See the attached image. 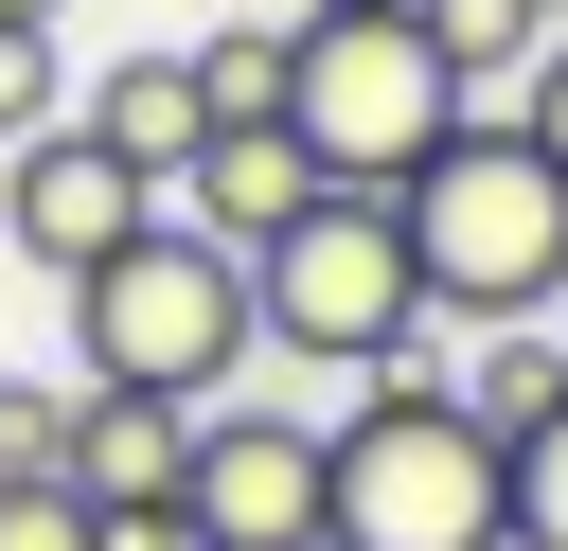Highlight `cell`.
Listing matches in <instances>:
<instances>
[{"label": "cell", "mask_w": 568, "mask_h": 551, "mask_svg": "<svg viewBox=\"0 0 568 551\" xmlns=\"http://www.w3.org/2000/svg\"><path fill=\"white\" fill-rule=\"evenodd\" d=\"M89 391V373H71ZM195 480V409H160V391H89L71 409V498L89 515H142V498H178Z\"/></svg>", "instance_id": "9"}, {"label": "cell", "mask_w": 568, "mask_h": 551, "mask_svg": "<svg viewBox=\"0 0 568 551\" xmlns=\"http://www.w3.org/2000/svg\"><path fill=\"white\" fill-rule=\"evenodd\" d=\"M248 18H302V0H248Z\"/></svg>", "instance_id": "22"}, {"label": "cell", "mask_w": 568, "mask_h": 551, "mask_svg": "<svg viewBox=\"0 0 568 551\" xmlns=\"http://www.w3.org/2000/svg\"><path fill=\"white\" fill-rule=\"evenodd\" d=\"M444 391L515 444V427H550V409H568V338H550V320H479V355H462Z\"/></svg>", "instance_id": "12"}, {"label": "cell", "mask_w": 568, "mask_h": 551, "mask_svg": "<svg viewBox=\"0 0 568 551\" xmlns=\"http://www.w3.org/2000/svg\"><path fill=\"white\" fill-rule=\"evenodd\" d=\"M515 551H568V409L515 427Z\"/></svg>", "instance_id": "16"}, {"label": "cell", "mask_w": 568, "mask_h": 551, "mask_svg": "<svg viewBox=\"0 0 568 551\" xmlns=\"http://www.w3.org/2000/svg\"><path fill=\"white\" fill-rule=\"evenodd\" d=\"M284 53H302V18H248V0H231V18L195 36V89H213V124H284Z\"/></svg>", "instance_id": "13"}, {"label": "cell", "mask_w": 568, "mask_h": 551, "mask_svg": "<svg viewBox=\"0 0 568 551\" xmlns=\"http://www.w3.org/2000/svg\"><path fill=\"white\" fill-rule=\"evenodd\" d=\"M302 18H373V0H302Z\"/></svg>", "instance_id": "21"}, {"label": "cell", "mask_w": 568, "mask_h": 551, "mask_svg": "<svg viewBox=\"0 0 568 551\" xmlns=\"http://www.w3.org/2000/svg\"><path fill=\"white\" fill-rule=\"evenodd\" d=\"M160 213V178L142 160H106L89 124H36V142H0V249L36 267V284H89L124 231Z\"/></svg>", "instance_id": "6"}, {"label": "cell", "mask_w": 568, "mask_h": 551, "mask_svg": "<svg viewBox=\"0 0 568 551\" xmlns=\"http://www.w3.org/2000/svg\"><path fill=\"white\" fill-rule=\"evenodd\" d=\"M71 124H89V142H106V160H142V178H160V196H178V160H195V142H213V89H195V53H106V71H89V107H71Z\"/></svg>", "instance_id": "10"}, {"label": "cell", "mask_w": 568, "mask_h": 551, "mask_svg": "<svg viewBox=\"0 0 568 551\" xmlns=\"http://www.w3.org/2000/svg\"><path fill=\"white\" fill-rule=\"evenodd\" d=\"M497 124H515V142H550V160H568V36H550V53H532V71H515V107H497Z\"/></svg>", "instance_id": "18"}, {"label": "cell", "mask_w": 568, "mask_h": 551, "mask_svg": "<svg viewBox=\"0 0 568 551\" xmlns=\"http://www.w3.org/2000/svg\"><path fill=\"white\" fill-rule=\"evenodd\" d=\"M320 551H515V444L408 355L320 427Z\"/></svg>", "instance_id": "2"}, {"label": "cell", "mask_w": 568, "mask_h": 551, "mask_svg": "<svg viewBox=\"0 0 568 551\" xmlns=\"http://www.w3.org/2000/svg\"><path fill=\"white\" fill-rule=\"evenodd\" d=\"M248 320H266V355H302V373H408L426 284H408L390 196H320L302 231H266V249H248Z\"/></svg>", "instance_id": "5"}, {"label": "cell", "mask_w": 568, "mask_h": 551, "mask_svg": "<svg viewBox=\"0 0 568 551\" xmlns=\"http://www.w3.org/2000/svg\"><path fill=\"white\" fill-rule=\"evenodd\" d=\"M71 373H0V480H71Z\"/></svg>", "instance_id": "14"}, {"label": "cell", "mask_w": 568, "mask_h": 551, "mask_svg": "<svg viewBox=\"0 0 568 551\" xmlns=\"http://www.w3.org/2000/svg\"><path fill=\"white\" fill-rule=\"evenodd\" d=\"M71 302V355H89V391H160V409H231L248 391V355H266V320H248V249H213L195 213H142L89 284H53Z\"/></svg>", "instance_id": "3"}, {"label": "cell", "mask_w": 568, "mask_h": 551, "mask_svg": "<svg viewBox=\"0 0 568 551\" xmlns=\"http://www.w3.org/2000/svg\"><path fill=\"white\" fill-rule=\"evenodd\" d=\"M320 196H337V178H320V160H302L284 124H213V142L178 160V213H195L213 249H266V231H302Z\"/></svg>", "instance_id": "8"}, {"label": "cell", "mask_w": 568, "mask_h": 551, "mask_svg": "<svg viewBox=\"0 0 568 551\" xmlns=\"http://www.w3.org/2000/svg\"><path fill=\"white\" fill-rule=\"evenodd\" d=\"M195 533L213 551H320V409H266V391H231V409H195Z\"/></svg>", "instance_id": "7"}, {"label": "cell", "mask_w": 568, "mask_h": 551, "mask_svg": "<svg viewBox=\"0 0 568 551\" xmlns=\"http://www.w3.org/2000/svg\"><path fill=\"white\" fill-rule=\"evenodd\" d=\"M0 551H89V498L71 480H0Z\"/></svg>", "instance_id": "17"}, {"label": "cell", "mask_w": 568, "mask_h": 551, "mask_svg": "<svg viewBox=\"0 0 568 551\" xmlns=\"http://www.w3.org/2000/svg\"><path fill=\"white\" fill-rule=\"evenodd\" d=\"M36 124H71V71H53L36 18H0V142H36Z\"/></svg>", "instance_id": "15"}, {"label": "cell", "mask_w": 568, "mask_h": 551, "mask_svg": "<svg viewBox=\"0 0 568 551\" xmlns=\"http://www.w3.org/2000/svg\"><path fill=\"white\" fill-rule=\"evenodd\" d=\"M408 18H426V53L462 71V107H515V71L568 36V0H408Z\"/></svg>", "instance_id": "11"}, {"label": "cell", "mask_w": 568, "mask_h": 551, "mask_svg": "<svg viewBox=\"0 0 568 551\" xmlns=\"http://www.w3.org/2000/svg\"><path fill=\"white\" fill-rule=\"evenodd\" d=\"M550 338H568V320H550Z\"/></svg>", "instance_id": "23"}, {"label": "cell", "mask_w": 568, "mask_h": 551, "mask_svg": "<svg viewBox=\"0 0 568 551\" xmlns=\"http://www.w3.org/2000/svg\"><path fill=\"white\" fill-rule=\"evenodd\" d=\"M89 551H213L195 498H142V515H89Z\"/></svg>", "instance_id": "19"}, {"label": "cell", "mask_w": 568, "mask_h": 551, "mask_svg": "<svg viewBox=\"0 0 568 551\" xmlns=\"http://www.w3.org/2000/svg\"><path fill=\"white\" fill-rule=\"evenodd\" d=\"M0 18H36V36H53V18H71V0H0Z\"/></svg>", "instance_id": "20"}, {"label": "cell", "mask_w": 568, "mask_h": 551, "mask_svg": "<svg viewBox=\"0 0 568 551\" xmlns=\"http://www.w3.org/2000/svg\"><path fill=\"white\" fill-rule=\"evenodd\" d=\"M390 231H408V284L426 320H568V160L515 142L497 107H462L408 178H390Z\"/></svg>", "instance_id": "1"}, {"label": "cell", "mask_w": 568, "mask_h": 551, "mask_svg": "<svg viewBox=\"0 0 568 551\" xmlns=\"http://www.w3.org/2000/svg\"><path fill=\"white\" fill-rule=\"evenodd\" d=\"M444 124H462V71L426 53L408 0H373V18H302V53H284V142H302L337 196H390Z\"/></svg>", "instance_id": "4"}]
</instances>
